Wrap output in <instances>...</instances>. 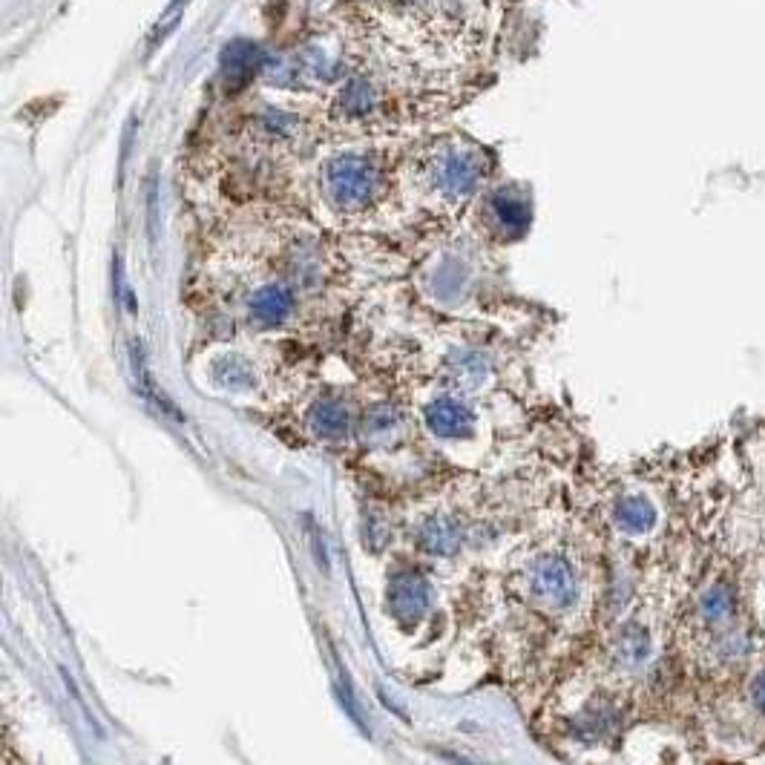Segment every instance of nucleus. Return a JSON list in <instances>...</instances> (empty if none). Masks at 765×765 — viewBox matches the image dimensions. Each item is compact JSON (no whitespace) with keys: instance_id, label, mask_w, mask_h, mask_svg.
I'll list each match as a JSON object with an SVG mask.
<instances>
[{"instance_id":"1","label":"nucleus","mask_w":765,"mask_h":765,"mask_svg":"<svg viewBox=\"0 0 765 765\" xmlns=\"http://www.w3.org/2000/svg\"><path fill=\"white\" fill-rule=\"evenodd\" d=\"M383 185V167L369 153H348L328 164L325 190L340 210L366 208Z\"/></svg>"},{"instance_id":"2","label":"nucleus","mask_w":765,"mask_h":765,"mask_svg":"<svg viewBox=\"0 0 765 765\" xmlns=\"http://www.w3.org/2000/svg\"><path fill=\"white\" fill-rule=\"evenodd\" d=\"M429 176H432V185L441 187L443 193L464 196L466 190L475 187L478 176H481V159L466 147L449 144L432 159Z\"/></svg>"},{"instance_id":"3","label":"nucleus","mask_w":765,"mask_h":765,"mask_svg":"<svg viewBox=\"0 0 765 765\" xmlns=\"http://www.w3.org/2000/svg\"><path fill=\"white\" fill-rule=\"evenodd\" d=\"M262 64H265L262 49L248 41H236L222 52V78L231 90H236V87L248 84L256 72L262 70Z\"/></svg>"},{"instance_id":"4","label":"nucleus","mask_w":765,"mask_h":765,"mask_svg":"<svg viewBox=\"0 0 765 765\" xmlns=\"http://www.w3.org/2000/svg\"><path fill=\"white\" fill-rule=\"evenodd\" d=\"M383 104L380 90L366 78H351L337 93V110L346 118H371Z\"/></svg>"},{"instance_id":"5","label":"nucleus","mask_w":765,"mask_h":765,"mask_svg":"<svg viewBox=\"0 0 765 765\" xmlns=\"http://www.w3.org/2000/svg\"><path fill=\"white\" fill-rule=\"evenodd\" d=\"M538 590L553 604H570L576 596L573 576L561 561H550L538 570Z\"/></svg>"},{"instance_id":"6","label":"nucleus","mask_w":765,"mask_h":765,"mask_svg":"<svg viewBox=\"0 0 765 765\" xmlns=\"http://www.w3.org/2000/svg\"><path fill=\"white\" fill-rule=\"evenodd\" d=\"M616 521L627 533H648L656 518H653V507L645 498H627L616 510Z\"/></svg>"},{"instance_id":"7","label":"nucleus","mask_w":765,"mask_h":765,"mask_svg":"<svg viewBox=\"0 0 765 765\" xmlns=\"http://www.w3.org/2000/svg\"><path fill=\"white\" fill-rule=\"evenodd\" d=\"M731 613H734V593H731V587H725V584L711 587V590L702 596V602H699V616H702L708 625L725 622Z\"/></svg>"},{"instance_id":"8","label":"nucleus","mask_w":765,"mask_h":765,"mask_svg":"<svg viewBox=\"0 0 765 765\" xmlns=\"http://www.w3.org/2000/svg\"><path fill=\"white\" fill-rule=\"evenodd\" d=\"M432 426L441 432V435H458L461 426L466 423V415L458 409V406H441V409H432Z\"/></svg>"},{"instance_id":"9","label":"nucleus","mask_w":765,"mask_h":765,"mask_svg":"<svg viewBox=\"0 0 765 765\" xmlns=\"http://www.w3.org/2000/svg\"><path fill=\"white\" fill-rule=\"evenodd\" d=\"M751 699H754V705L765 711V671L754 679V685H751Z\"/></svg>"}]
</instances>
